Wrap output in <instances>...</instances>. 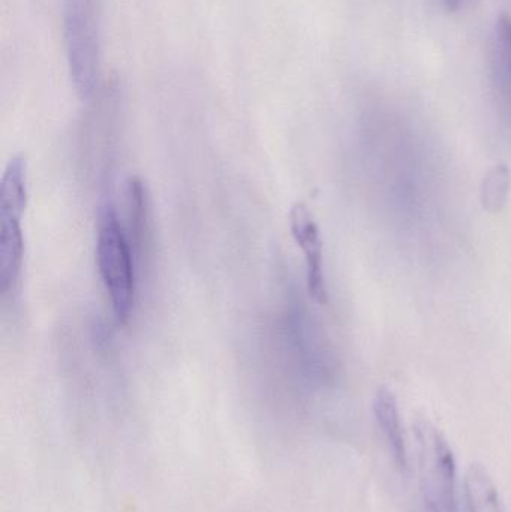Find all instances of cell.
<instances>
[{
	"label": "cell",
	"instance_id": "ba28073f",
	"mask_svg": "<svg viewBox=\"0 0 511 512\" xmlns=\"http://www.w3.org/2000/svg\"><path fill=\"white\" fill-rule=\"evenodd\" d=\"M464 493L467 512H506L497 486L482 466L468 469Z\"/></svg>",
	"mask_w": 511,
	"mask_h": 512
},
{
	"label": "cell",
	"instance_id": "277c9868",
	"mask_svg": "<svg viewBox=\"0 0 511 512\" xmlns=\"http://www.w3.org/2000/svg\"><path fill=\"white\" fill-rule=\"evenodd\" d=\"M290 228L297 246L305 255L309 295L321 306H326L329 303V291L324 273L323 239L317 221L305 204L296 203L291 207Z\"/></svg>",
	"mask_w": 511,
	"mask_h": 512
},
{
	"label": "cell",
	"instance_id": "8fae6325",
	"mask_svg": "<svg viewBox=\"0 0 511 512\" xmlns=\"http://www.w3.org/2000/svg\"><path fill=\"white\" fill-rule=\"evenodd\" d=\"M511 188V171L504 162L495 164L489 168L488 173L483 177L482 198L483 209L491 213H498L504 209Z\"/></svg>",
	"mask_w": 511,
	"mask_h": 512
},
{
	"label": "cell",
	"instance_id": "8992f818",
	"mask_svg": "<svg viewBox=\"0 0 511 512\" xmlns=\"http://www.w3.org/2000/svg\"><path fill=\"white\" fill-rule=\"evenodd\" d=\"M18 216L0 215V283L3 294L14 291L24 264V234Z\"/></svg>",
	"mask_w": 511,
	"mask_h": 512
},
{
	"label": "cell",
	"instance_id": "7a4b0ae2",
	"mask_svg": "<svg viewBox=\"0 0 511 512\" xmlns=\"http://www.w3.org/2000/svg\"><path fill=\"white\" fill-rule=\"evenodd\" d=\"M96 262L117 321L128 324L137 294L134 248L111 204L99 215Z\"/></svg>",
	"mask_w": 511,
	"mask_h": 512
},
{
	"label": "cell",
	"instance_id": "5b68a950",
	"mask_svg": "<svg viewBox=\"0 0 511 512\" xmlns=\"http://www.w3.org/2000/svg\"><path fill=\"white\" fill-rule=\"evenodd\" d=\"M372 411H374L375 421H377L378 429L383 435L393 463L401 474H407L408 468H410L407 438H405L404 427H402L398 399L389 387H380L375 391Z\"/></svg>",
	"mask_w": 511,
	"mask_h": 512
},
{
	"label": "cell",
	"instance_id": "3957f363",
	"mask_svg": "<svg viewBox=\"0 0 511 512\" xmlns=\"http://www.w3.org/2000/svg\"><path fill=\"white\" fill-rule=\"evenodd\" d=\"M414 433L419 451L423 512H459L458 471L449 441L428 420L417 421Z\"/></svg>",
	"mask_w": 511,
	"mask_h": 512
},
{
	"label": "cell",
	"instance_id": "52a82bcc",
	"mask_svg": "<svg viewBox=\"0 0 511 512\" xmlns=\"http://www.w3.org/2000/svg\"><path fill=\"white\" fill-rule=\"evenodd\" d=\"M27 206V165L23 155L6 165L0 183V215L23 218Z\"/></svg>",
	"mask_w": 511,
	"mask_h": 512
},
{
	"label": "cell",
	"instance_id": "6da1fadb",
	"mask_svg": "<svg viewBox=\"0 0 511 512\" xmlns=\"http://www.w3.org/2000/svg\"><path fill=\"white\" fill-rule=\"evenodd\" d=\"M63 29L69 74L75 92L81 101H92L101 80V0H65Z\"/></svg>",
	"mask_w": 511,
	"mask_h": 512
},
{
	"label": "cell",
	"instance_id": "9c48e42d",
	"mask_svg": "<svg viewBox=\"0 0 511 512\" xmlns=\"http://www.w3.org/2000/svg\"><path fill=\"white\" fill-rule=\"evenodd\" d=\"M128 197L129 240L134 251H140L149 227V210H147V189L140 177H131L126 188Z\"/></svg>",
	"mask_w": 511,
	"mask_h": 512
},
{
	"label": "cell",
	"instance_id": "7c38bea8",
	"mask_svg": "<svg viewBox=\"0 0 511 512\" xmlns=\"http://www.w3.org/2000/svg\"><path fill=\"white\" fill-rule=\"evenodd\" d=\"M443 2L449 11H456V9L461 8V5L465 0H443Z\"/></svg>",
	"mask_w": 511,
	"mask_h": 512
},
{
	"label": "cell",
	"instance_id": "30bf717a",
	"mask_svg": "<svg viewBox=\"0 0 511 512\" xmlns=\"http://www.w3.org/2000/svg\"><path fill=\"white\" fill-rule=\"evenodd\" d=\"M492 63L498 86L511 99V18L507 15L500 18L495 29Z\"/></svg>",
	"mask_w": 511,
	"mask_h": 512
}]
</instances>
